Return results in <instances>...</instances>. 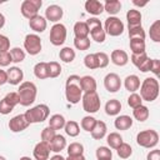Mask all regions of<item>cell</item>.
<instances>
[{"instance_id": "obj_1", "label": "cell", "mask_w": 160, "mask_h": 160, "mask_svg": "<svg viewBox=\"0 0 160 160\" xmlns=\"http://www.w3.org/2000/svg\"><path fill=\"white\" fill-rule=\"evenodd\" d=\"M80 76L70 75L65 85V96L70 104H78L82 98V90L80 86Z\"/></svg>"}, {"instance_id": "obj_2", "label": "cell", "mask_w": 160, "mask_h": 160, "mask_svg": "<svg viewBox=\"0 0 160 160\" xmlns=\"http://www.w3.org/2000/svg\"><path fill=\"white\" fill-rule=\"evenodd\" d=\"M36 94H38V89H36V85L34 82H31V81L21 82L19 86V90H18L19 104L22 106L31 105L36 99Z\"/></svg>"}, {"instance_id": "obj_3", "label": "cell", "mask_w": 160, "mask_h": 160, "mask_svg": "<svg viewBox=\"0 0 160 160\" xmlns=\"http://www.w3.org/2000/svg\"><path fill=\"white\" fill-rule=\"evenodd\" d=\"M159 96V81L155 78H146L140 84V98L145 101H154Z\"/></svg>"}, {"instance_id": "obj_4", "label": "cell", "mask_w": 160, "mask_h": 160, "mask_svg": "<svg viewBox=\"0 0 160 160\" xmlns=\"http://www.w3.org/2000/svg\"><path fill=\"white\" fill-rule=\"evenodd\" d=\"M50 114V109L48 105L45 104H39L29 110H26V112L24 114L25 119L28 120L29 124H36V122H42L49 118Z\"/></svg>"}, {"instance_id": "obj_5", "label": "cell", "mask_w": 160, "mask_h": 160, "mask_svg": "<svg viewBox=\"0 0 160 160\" xmlns=\"http://www.w3.org/2000/svg\"><path fill=\"white\" fill-rule=\"evenodd\" d=\"M136 142H138V145H140L142 148H148V149L154 148L159 142V134L155 130L140 131L136 135Z\"/></svg>"}, {"instance_id": "obj_6", "label": "cell", "mask_w": 160, "mask_h": 160, "mask_svg": "<svg viewBox=\"0 0 160 160\" xmlns=\"http://www.w3.org/2000/svg\"><path fill=\"white\" fill-rule=\"evenodd\" d=\"M86 24H88V26H89V34L91 35V39H92L94 41L99 42V44L104 42L106 34H105V31H104V29H102V25H101L100 20L96 19V18H90V19L86 21Z\"/></svg>"}, {"instance_id": "obj_7", "label": "cell", "mask_w": 160, "mask_h": 160, "mask_svg": "<svg viewBox=\"0 0 160 160\" xmlns=\"http://www.w3.org/2000/svg\"><path fill=\"white\" fill-rule=\"evenodd\" d=\"M81 101H82V108L86 112L89 114H94L99 109H100V105H101V101H100V98L99 95L95 92H86V94H82V98H81Z\"/></svg>"}, {"instance_id": "obj_8", "label": "cell", "mask_w": 160, "mask_h": 160, "mask_svg": "<svg viewBox=\"0 0 160 160\" xmlns=\"http://www.w3.org/2000/svg\"><path fill=\"white\" fill-rule=\"evenodd\" d=\"M66 34H68V31H66V28L64 24H60V22L54 24L50 29V35H49L50 42L55 46L62 45L66 40Z\"/></svg>"}, {"instance_id": "obj_9", "label": "cell", "mask_w": 160, "mask_h": 160, "mask_svg": "<svg viewBox=\"0 0 160 160\" xmlns=\"http://www.w3.org/2000/svg\"><path fill=\"white\" fill-rule=\"evenodd\" d=\"M41 5H42L41 0H24L21 2L20 11L24 18L30 20V19L35 18L36 15H39L38 12H39V9L41 8Z\"/></svg>"}, {"instance_id": "obj_10", "label": "cell", "mask_w": 160, "mask_h": 160, "mask_svg": "<svg viewBox=\"0 0 160 160\" xmlns=\"http://www.w3.org/2000/svg\"><path fill=\"white\" fill-rule=\"evenodd\" d=\"M104 31L105 34H109L110 36H119L124 32V24L116 16H109L105 20Z\"/></svg>"}, {"instance_id": "obj_11", "label": "cell", "mask_w": 160, "mask_h": 160, "mask_svg": "<svg viewBox=\"0 0 160 160\" xmlns=\"http://www.w3.org/2000/svg\"><path fill=\"white\" fill-rule=\"evenodd\" d=\"M24 49L30 55H38L41 51V39L36 34H28L24 40Z\"/></svg>"}, {"instance_id": "obj_12", "label": "cell", "mask_w": 160, "mask_h": 160, "mask_svg": "<svg viewBox=\"0 0 160 160\" xmlns=\"http://www.w3.org/2000/svg\"><path fill=\"white\" fill-rule=\"evenodd\" d=\"M104 86L109 92H116L121 88V80L120 76L115 72H109L104 78Z\"/></svg>"}, {"instance_id": "obj_13", "label": "cell", "mask_w": 160, "mask_h": 160, "mask_svg": "<svg viewBox=\"0 0 160 160\" xmlns=\"http://www.w3.org/2000/svg\"><path fill=\"white\" fill-rule=\"evenodd\" d=\"M30 124L28 122V120L25 119L24 114H20V115H16L14 116L12 119H10L9 121V129L12 131V132H20L22 130H25Z\"/></svg>"}, {"instance_id": "obj_14", "label": "cell", "mask_w": 160, "mask_h": 160, "mask_svg": "<svg viewBox=\"0 0 160 160\" xmlns=\"http://www.w3.org/2000/svg\"><path fill=\"white\" fill-rule=\"evenodd\" d=\"M50 145L48 142L40 141L35 145L34 150H32V155L36 160H49V155H50Z\"/></svg>"}, {"instance_id": "obj_15", "label": "cell", "mask_w": 160, "mask_h": 160, "mask_svg": "<svg viewBox=\"0 0 160 160\" xmlns=\"http://www.w3.org/2000/svg\"><path fill=\"white\" fill-rule=\"evenodd\" d=\"M62 15H64V10L59 5H50L45 10V19L50 20L51 22H58L59 20H61Z\"/></svg>"}, {"instance_id": "obj_16", "label": "cell", "mask_w": 160, "mask_h": 160, "mask_svg": "<svg viewBox=\"0 0 160 160\" xmlns=\"http://www.w3.org/2000/svg\"><path fill=\"white\" fill-rule=\"evenodd\" d=\"M6 74H8V82L9 84H11V85H19V84H21L22 78H24V72H22V70L20 68L11 66L6 71Z\"/></svg>"}, {"instance_id": "obj_17", "label": "cell", "mask_w": 160, "mask_h": 160, "mask_svg": "<svg viewBox=\"0 0 160 160\" xmlns=\"http://www.w3.org/2000/svg\"><path fill=\"white\" fill-rule=\"evenodd\" d=\"M29 26L35 32H42V31H45V29L48 26V21H46V19L44 16L36 15L35 18L29 20Z\"/></svg>"}, {"instance_id": "obj_18", "label": "cell", "mask_w": 160, "mask_h": 160, "mask_svg": "<svg viewBox=\"0 0 160 160\" xmlns=\"http://www.w3.org/2000/svg\"><path fill=\"white\" fill-rule=\"evenodd\" d=\"M110 59L112 61V64H115L116 66H124L128 64L129 61V56H128V52L124 51V50H120V49H116L111 52L110 55Z\"/></svg>"}, {"instance_id": "obj_19", "label": "cell", "mask_w": 160, "mask_h": 160, "mask_svg": "<svg viewBox=\"0 0 160 160\" xmlns=\"http://www.w3.org/2000/svg\"><path fill=\"white\" fill-rule=\"evenodd\" d=\"M80 86H81V90L84 94L95 92L96 91V80L90 75H85L80 79Z\"/></svg>"}, {"instance_id": "obj_20", "label": "cell", "mask_w": 160, "mask_h": 160, "mask_svg": "<svg viewBox=\"0 0 160 160\" xmlns=\"http://www.w3.org/2000/svg\"><path fill=\"white\" fill-rule=\"evenodd\" d=\"M126 20H128V26L129 28L141 26V12L136 9H130L126 12Z\"/></svg>"}, {"instance_id": "obj_21", "label": "cell", "mask_w": 160, "mask_h": 160, "mask_svg": "<svg viewBox=\"0 0 160 160\" xmlns=\"http://www.w3.org/2000/svg\"><path fill=\"white\" fill-rule=\"evenodd\" d=\"M85 10L91 15H100L104 11V5L98 0H88L85 2Z\"/></svg>"}, {"instance_id": "obj_22", "label": "cell", "mask_w": 160, "mask_h": 160, "mask_svg": "<svg viewBox=\"0 0 160 160\" xmlns=\"http://www.w3.org/2000/svg\"><path fill=\"white\" fill-rule=\"evenodd\" d=\"M106 130H108L106 124H105L104 121L96 120V124H95L94 129L90 131V134H91L92 139H95V140H101V139L106 135Z\"/></svg>"}, {"instance_id": "obj_23", "label": "cell", "mask_w": 160, "mask_h": 160, "mask_svg": "<svg viewBox=\"0 0 160 160\" xmlns=\"http://www.w3.org/2000/svg\"><path fill=\"white\" fill-rule=\"evenodd\" d=\"M74 34L76 39H85L89 38V26L86 21H78L74 25Z\"/></svg>"}, {"instance_id": "obj_24", "label": "cell", "mask_w": 160, "mask_h": 160, "mask_svg": "<svg viewBox=\"0 0 160 160\" xmlns=\"http://www.w3.org/2000/svg\"><path fill=\"white\" fill-rule=\"evenodd\" d=\"M124 86H125V89L128 91L135 92L140 88V79H139V76H136V75H129V76H126L125 80H124Z\"/></svg>"}, {"instance_id": "obj_25", "label": "cell", "mask_w": 160, "mask_h": 160, "mask_svg": "<svg viewBox=\"0 0 160 160\" xmlns=\"http://www.w3.org/2000/svg\"><path fill=\"white\" fill-rule=\"evenodd\" d=\"M114 125L118 130H128L132 126V119L129 115H120L115 119Z\"/></svg>"}, {"instance_id": "obj_26", "label": "cell", "mask_w": 160, "mask_h": 160, "mask_svg": "<svg viewBox=\"0 0 160 160\" xmlns=\"http://www.w3.org/2000/svg\"><path fill=\"white\" fill-rule=\"evenodd\" d=\"M50 145V150L54 151V152H60L61 150H64L66 148V140L62 135H59L56 134L55 138L51 140V142L49 144Z\"/></svg>"}, {"instance_id": "obj_27", "label": "cell", "mask_w": 160, "mask_h": 160, "mask_svg": "<svg viewBox=\"0 0 160 160\" xmlns=\"http://www.w3.org/2000/svg\"><path fill=\"white\" fill-rule=\"evenodd\" d=\"M120 110H121V102L116 99H111L105 104V112L110 116L118 115L120 112Z\"/></svg>"}, {"instance_id": "obj_28", "label": "cell", "mask_w": 160, "mask_h": 160, "mask_svg": "<svg viewBox=\"0 0 160 160\" xmlns=\"http://www.w3.org/2000/svg\"><path fill=\"white\" fill-rule=\"evenodd\" d=\"M121 9V2L119 0H106L104 4V10L110 15L114 16L116 15Z\"/></svg>"}, {"instance_id": "obj_29", "label": "cell", "mask_w": 160, "mask_h": 160, "mask_svg": "<svg viewBox=\"0 0 160 160\" xmlns=\"http://www.w3.org/2000/svg\"><path fill=\"white\" fill-rule=\"evenodd\" d=\"M65 124H66L65 118L62 115H60V114H55V115L50 116V119H49V126L51 129H54L55 131L62 129L65 126Z\"/></svg>"}, {"instance_id": "obj_30", "label": "cell", "mask_w": 160, "mask_h": 160, "mask_svg": "<svg viewBox=\"0 0 160 160\" xmlns=\"http://www.w3.org/2000/svg\"><path fill=\"white\" fill-rule=\"evenodd\" d=\"M75 55H76L75 51H74L71 48H69V46L62 48V49L60 50V52H59V58H60V60H62V61L66 62V64L72 62L74 59H75Z\"/></svg>"}, {"instance_id": "obj_31", "label": "cell", "mask_w": 160, "mask_h": 160, "mask_svg": "<svg viewBox=\"0 0 160 160\" xmlns=\"http://www.w3.org/2000/svg\"><path fill=\"white\" fill-rule=\"evenodd\" d=\"M132 115L138 121H145L149 118V109L145 105H140L132 110Z\"/></svg>"}, {"instance_id": "obj_32", "label": "cell", "mask_w": 160, "mask_h": 160, "mask_svg": "<svg viewBox=\"0 0 160 160\" xmlns=\"http://www.w3.org/2000/svg\"><path fill=\"white\" fill-rule=\"evenodd\" d=\"M106 141H108V145L112 149H118L124 141H122V138L119 132H110L108 136H106Z\"/></svg>"}, {"instance_id": "obj_33", "label": "cell", "mask_w": 160, "mask_h": 160, "mask_svg": "<svg viewBox=\"0 0 160 160\" xmlns=\"http://www.w3.org/2000/svg\"><path fill=\"white\" fill-rule=\"evenodd\" d=\"M64 129H65V132H66L69 136H71V138H75V136H78V135L80 134V126H79V124H78L76 121H74V120L68 121V122L65 124Z\"/></svg>"}, {"instance_id": "obj_34", "label": "cell", "mask_w": 160, "mask_h": 160, "mask_svg": "<svg viewBox=\"0 0 160 160\" xmlns=\"http://www.w3.org/2000/svg\"><path fill=\"white\" fill-rule=\"evenodd\" d=\"M130 50L132 51V54L145 52V40H141V39H131L130 40Z\"/></svg>"}, {"instance_id": "obj_35", "label": "cell", "mask_w": 160, "mask_h": 160, "mask_svg": "<svg viewBox=\"0 0 160 160\" xmlns=\"http://www.w3.org/2000/svg\"><path fill=\"white\" fill-rule=\"evenodd\" d=\"M34 74L38 79H46L49 78L48 76V62H38L35 66H34Z\"/></svg>"}, {"instance_id": "obj_36", "label": "cell", "mask_w": 160, "mask_h": 160, "mask_svg": "<svg viewBox=\"0 0 160 160\" xmlns=\"http://www.w3.org/2000/svg\"><path fill=\"white\" fill-rule=\"evenodd\" d=\"M149 35L154 42H160V20H156L151 24Z\"/></svg>"}, {"instance_id": "obj_37", "label": "cell", "mask_w": 160, "mask_h": 160, "mask_svg": "<svg viewBox=\"0 0 160 160\" xmlns=\"http://www.w3.org/2000/svg\"><path fill=\"white\" fill-rule=\"evenodd\" d=\"M61 74V66L58 61L48 62V76L49 78H58Z\"/></svg>"}, {"instance_id": "obj_38", "label": "cell", "mask_w": 160, "mask_h": 160, "mask_svg": "<svg viewBox=\"0 0 160 160\" xmlns=\"http://www.w3.org/2000/svg\"><path fill=\"white\" fill-rule=\"evenodd\" d=\"M96 158L98 160H111L112 159V152L110 148L108 146H100L96 149Z\"/></svg>"}, {"instance_id": "obj_39", "label": "cell", "mask_w": 160, "mask_h": 160, "mask_svg": "<svg viewBox=\"0 0 160 160\" xmlns=\"http://www.w3.org/2000/svg\"><path fill=\"white\" fill-rule=\"evenodd\" d=\"M84 154V146L80 142H71L68 146V155L69 156H78Z\"/></svg>"}, {"instance_id": "obj_40", "label": "cell", "mask_w": 160, "mask_h": 160, "mask_svg": "<svg viewBox=\"0 0 160 160\" xmlns=\"http://www.w3.org/2000/svg\"><path fill=\"white\" fill-rule=\"evenodd\" d=\"M116 152H118L119 158H121V159H128V158L131 156L132 149H131V146H130L128 142H122V144L116 149Z\"/></svg>"}, {"instance_id": "obj_41", "label": "cell", "mask_w": 160, "mask_h": 160, "mask_svg": "<svg viewBox=\"0 0 160 160\" xmlns=\"http://www.w3.org/2000/svg\"><path fill=\"white\" fill-rule=\"evenodd\" d=\"M129 38L131 39H141L145 40V30L142 29V26H134V28H129Z\"/></svg>"}, {"instance_id": "obj_42", "label": "cell", "mask_w": 160, "mask_h": 160, "mask_svg": "<svg viewBox=\"0 0 160 160\" xmlns=\"http://www.w3.org/2000/svg\"><path fill=\"white\" fill-rule=\"evenodd\" d=\"M10 55H11V60L12 62H21L25 60V51L20 48H12L10 51Z\"/></svg>"}, {"instance_id": "obj_43", "label": "cell", "mask_w": 160, "mask_h": 160, "mask_svg": "<svg viewBox=\"0 0 160 160\" xmlns=\"http://www.w3.org/2000/svg\"><path fill=\"white\" fill-rule=\"evenodd\" d=\"M95 124H96V119H95L94 116H90V115H89V116L82 118V120H81V122H80V126L82 128V130L90 132V131L94 129Z\"/></svg>"}, {"instance_id": "obj_44", "label": "cell", "mask_w": 160, "mask_h": 160, "mask_svg": "<svg viewBox=\"0 0 160 160\" xmlns=\"http://www.w3.org/2000/svg\"><path fill=\"white\" fill-rule=\"evenodd\" d=\"M55 135H56V131H55L54 129H51L50 126H46V128H44L42 131H41V141L50 144L51 140L55 138Z\"/></svg>"}, {"instance_id": "obj_45", "label": "cell", "mask_w": 160, "mask_h": 160, "mask_svg": "<svg viewBox=\"0 0 160 160\" xmlns=\"http://www.w3.org/2000/svg\"><path fill=\"white\" fill-rule=\"evenodd\" d=\"M74 46L80 50V51H84V50H88L90 48V39L89 38H85V39H74Z\"/></svg>"}, {"instance_id": "obj_46", "label": "cell", "mask_w": 160, "mask_h": 160, "mask_svg": "<svg viewBox=\"0 0 160 160\" xmlns=\"http://www.w3.org/2000/svg\"><path fill=\"white\" fill-rule=\"evenodd\" d=\"M95 58H96V62H98V69H102L106 68L109 64V56L105 52H95Z\"/></svg>"}, {"instance_id": "obj_47", "label": "cell", "mask_w": 160, "mask_h": 160, "mask_svg": "<svg viewBox=\"0 0 160 160\" xmlns=\"http://www.w3.org/2000/svg\"><path fill=\"white\" fill-rule=\"evenodd\" d=\"M128 105H129L130 108L135 109V108L142 105V99L140 98L139 94H136V92H131V95L128 98Z\"/></svg>"}, {"instance_id": "obj_48", "label": "cell", "mask_w": 160, "mask_h": 160, "mask_svg": "<svg viewBox=\"0 0 160 160\" xmlns=\"http://www.w3.org/2000/svg\"><path fill=\"white\" fill-rule=\"evenodd\" d=\"M84 64L88 69L90 70H94V69H98V62H96V58H95V54H88L85 58H84Z\"/></svg>"}, {"instance_id": "obj_49", "label": "cell", "mask_w": 160, "mask_h": 160, "mask_svg": "<svg viewBox=\"0 0 160 160\" xmlns=\"http://www.w3.org/2000/svg\"><path fill=\"white\" fill-rule=\"evenodd\" d=\"M131 62L136 66V68H139L146 59H148V55H146V52H141V54H132L131 55Z\"/></svg>"}, {"instance_id": "obj_50", "label": "cell", "mask_w": 160, "mask_h": 160, "mask_svg": "<svg viewBox=\"0 0 160 160\" xmlns=\"http://www.w3.org/2000/svg\"><path fill=\"white\" fill-rule=\"evenodd\" d=\"M12 110H14V106H11V105L8 102V100H6L5 98H4L2 100H0V114L8 115V114H10Z\"/></svg>"}, {"instance_id": "obj_51", "label": "cell", "mask_w": 160, "mask_h": 160, "mask_svg": "<svg viewBox=\"0 0 160 160\" xmlns=\"http://www.w3.org/2000/svg\"><path fill=\"white\" fill-rule=\"evenodd\" d=\"M10 62H12L10 52L9 51H0V66H2V68L9 66Z\"/></svg>"}, {"instance_id": "obj_52", "label": "cell", "mask_w": 160, "mask_h": 160, "mask_svg": "<svg viewBox=\"0 0 160 160\" xmlns=\"http://www.w3.org/2000/svg\"><path fill=\"white\" fill-rule=\"evenodd\" d=\"M10 49V40L8 36L0 34V51H9Z\"/></svg>"}, {"instance_id": "obj_53", "label": "cell", "mask_w": 160, "mask_h": 160, "mask_svg": "<svg viewBox=\"0 0 160 160\" xmlns=\"http://www.w3.org/2000/svg\"><path fill=\"white\" fill-rule=\"evenodd\" d=\"M5 99H6L8 102H9L11 106H14V108L19 104V95H18V92H9V94L5 96Z\"/></svg>"}, {"instance_id": "obj_54", "label": "cell", "mask_w": 160, "mask_h": 160, "mask_svg": "<svg viewBox=\"0 0 160 160\" xmlns=\"http://www.w3.org/2000/svg\"><path fill=\"white\" fill-rule=\"evenodd\" d=\"M151 72H154L155 75L160 74V60L159 59H151Z\"/></svg>"}, {"instance_id": "obj_55", "label": "cell", "mask_w": 160, "mask_h": 160, "mask_svg": "<svg viewBox=\"0 0 160 160\" xmlns=\"http://www.w3.org/2000/svg\"><path fill=\"white\" fill-rule=\"evenodd\" d=\"M140 71H142V72H148V71H150V69H151V59H146L139 68H138Z\"/></svg>"}, {"instance_id": "obj_56", "label": "cell", "mask_w": 160, "mask_h": 160, "mask_svg": "<svg viewBox=\"0 0 160 160\" xmlns=\"http://www.w3.org/2000/svg\"><path fill=\"white\" fill-rule=\"evenodd\" d=\"M146 160H160V150H159V149L151 150V151L148 154Z\"/></svg>"}, {"instance_id": "obj_57", "label": "cell", "mask_w": 160, "mask_h": 160, "mask_svg": "<svg viewBox=\"0 0 160 160\" xmlns=\"http://www.w3.org/2000/svg\"><path fill=\"white\" fill-rule=\"evenodd\" d=\"M5 82H8V74L5 70H1L0 69V86L4 85Z\"/></svg>"}, {"instance_id": "obj_58", "label": "cell", "mask_w": 160, "mask_h": 160, "mask_svg": "<svg viewBox=\"0 0 160 160\" xmlns=\"http://www.w3.org/2000/svg\"><path fill=\"white\" fill-rule=\"evenodd\" d=\"M65 160H86L84 155H78V156H68Z\"/></svg>"}, {"instance_id": "obj_59", "label": "cell", "mask_w": 160, "mask_h": 160, "mask_svg": "<svg viewBox=\"0 0 160 160\" xmlns=\"http://www.w3.org/2000/svg\"><path fill=\"white\" fill-rule=\"evenodd\" d=\"M132 4H134V5H136V6L142 8V6H145V5L148 4V1H138V0H134V1H132Z\"/></svg>"}, {"instance_id": "obj_60", "label": "cell", "mask_w": 160, "mask_h": 160, "mask_svg": "<svg viewBox=\"0 0 160 160\" xmlns=\"http://www.w3.org/2000/svg\"><path fill=\"white\" fill-rule=\"evenodd\" d=\"M50 160H65V158H62L61 155H59V154H56V155H54V156H51V158H50Z\"/></svg>"}, {"instance_id": "obj_61", "label": "cell", "mask_w": 160, "mask_h": 160, "mask_svg": "<svg viewBox=\"0 0 160 160\" xmlns=\"http://www.w3.org/2000/svg\"><path fill=\"white\" fill-rule=\"evenodd\" d=\"M4 25H5V16L0 12V29H1Z\"/></svg>"}, {"instance_id": "obj_62", "label": "cell", "mask_w": 160, "mask_h": 160, "mask_svg": "<svg viewBox=\"0 0 160 160\" xmlns=\"http://www.w3.org/2000/svg\"><path fill=\"white\" fill-rule=\"evenodd\" d=\"M19 160H32V159H30L29 156H22V158H20Z\"/></svg>"}, {"instance_id": "obj_63", "label": "cell", "mask_w": 160, "mask_h": 160, "mask_svg": "<svg viewBox=\"0 0 160 160\" xmlns=\"http://www.w3.org/2000/svg\"><path fill=\"white\" fill-rule=\"evenodd\" d=\"M0 160H6V159H5L4 156H1V155H0Z\"/></svg>"}, {"instance_id": "obj_64", "label": "cell", "mask_w": 160, "mask_h": 160, "mask_svg": "<svg viewBox=\"0 0 160 160\" xmlns=\"http://www.w3.org/2000/svg\"><path fill=\"white\" fill-rule=\"evenodd\" d=\"M111 160H112V159H111Z\"/></svg>"}]
</instances>
